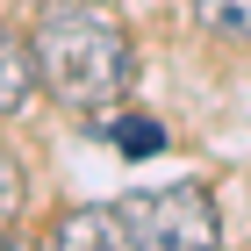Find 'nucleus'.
<instances>
[{
	"instance_id": "1",
	"label": "nucleus",
	"mask_w": 251,
	"mask_h": 251,
	"mask_svg": "<svg viewBox=\"0 0 251 251\" xmlns=\"http://www.w3.org/2000/svg\"><path fill=\"white\" fill-rule=\"evenodd\" d=\"M36 72H43V86H50L65 108H79V115L129 94L136 58H129L122 22L108 15V0H43Z\"/></svg>"
},
{
	"instance_id": "2",
	"label": "nucleus",
	"mask_w": 251,
	"mask_h": 251,
	"mask_svg": "<svg viewBox=\"0 0 251 251\" xmlns=\"http://www.w3.org/2000/svg\"><path fill=\"white\" fill-rule=\"evenodd\" d=\"M122 215H129V244H158V251H201L223 237V215H215L208 187H194V179L158 187V194H129Z\"/></svg>"
},
{
	"instance_id": "3",
	"label": "nucleus",
	"mask_w": 251,
	"mask_h": 251,
	"mask_svg": "<svg viewBox=\"0 0 251 251\" xmlns=\"http://www.w3.org/2000/svg\"><path fill=\"white\" fill-rule=\"evenodd\" d=\"M58 244H72V251H86V244L94 251H122L129 244V215L122 208H72L58 223Z\"/></svg>"
},
{
	"instance_id": "4",
	"label": "nucleus",
	"mask_w": 251,
	"mask_h": 251,
	"mask_svg": "<svg viewBox=\"0 0 251 251\" xmlns=\"http://www.w3.org/2000/svg\"><path fill=\"white\" fill-rule=\"evenodd\" d=\"M29 50H36V43H22V36H7V50H0V108H7V115H22V100H29Z\"/></svg>"
},
{
	"instance_id": "5",
	"label": "nucleus",
	"mask_w": 251,
	"mask_h": 251,
	"mask_svg": "<svg viewBox=\"0 0 251 251\" xmlns=\"http://www.w3.org/2000/svg\"><path fill=\"white\" fill-rule=\"evenodd\" d=\"M194 15H201V29H215V36L251 43V0H194Z\"/></svg>"
},
{
	"instance_id": "6",
	"label": "nucleus",
	"mask_w": 251,
	"mask_h": 251,
	"mask_svg": "<svg viewBox=\"0 0 251 251\" xmlns=\"http://www.w3.org/2000/svg\"><path fill=\"white\" fill-rule=\"evenodd\" d=\"M115 144H122V151H158V144H165V129H158L151 115H144V122H115Z\"/></svg>"
}]
</instances>
